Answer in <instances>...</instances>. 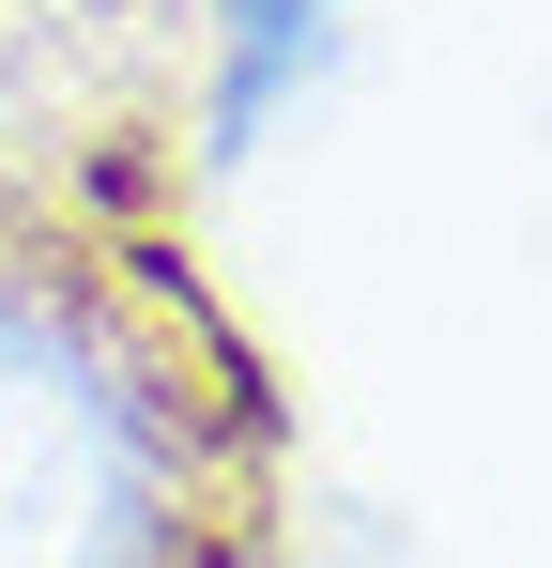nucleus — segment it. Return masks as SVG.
<instances>
[{
  "instance_id": "nucleus-1",
  "label": "nucleus",
  "mask_w": 552,
  "mask_h": 568,
  "mask_svg": "<svg viewBox=\"0 0 552 568\" xmlns=\"http://www.w3.org/2000/svg\"><path fill=\"white\" fill-rule=\"evenodd\" d=\"M154 554H170L154 384L78 307L0 292V568H154Z\"/></svg>"
},
{
  "instance_id": "nucleus-2",
  "label": "nucleus",
  "mask_w": 552,
  "mask_h": 568,
  "mask_svg": "<svg viewBox=\"0 0 552 568\" xmlns=\"http://www.w3.org/2000/svg\"><path fill=\"white\" fill-rule=\"evenodd\" d=\"M323 31H338V0H231V78L262 93L276 62H292V47H323Z\"/></svg>"
}]
</instances>
